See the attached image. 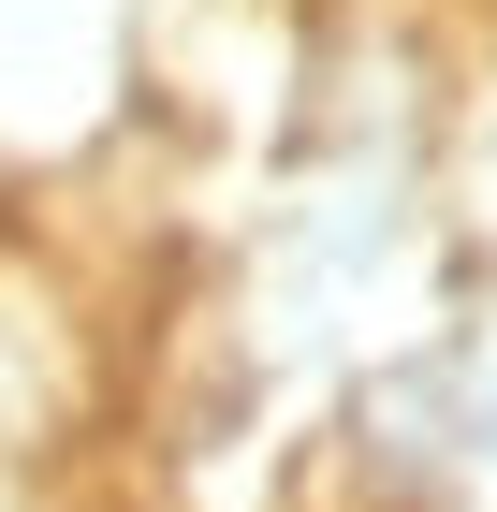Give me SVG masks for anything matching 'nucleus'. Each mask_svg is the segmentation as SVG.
<instances>
[{
	"label": "nucleus",
	"instance_id": "nucleus-3",
	"mask_svg": "<svg viewBox=\"0 0 497 512\" xmlns=\"http://www.w3.org/2000/svg\"><path fill=\"white\" fill-rule=\"evenodd\" d=\"M483 395H497V352H483Z\"/></svg>",
	"mask_w": 497,
	"mask_h": 512
},
{
	"label": "nucleus",
	"instance_id": "nucleus-1",
	"mask_svg": "<svg viewBox=\"0 0 497 512\" xmlns=\"http://www.w3.org/2000/svg\"><path fill=\"white\" fill-rule=\"evenodd\" d=\"M103 395H117V337L88 308V278L0 220V483L74 469L103 439Z\"/></svg>",
	"mask_w": 497,
	"mask_h": 512
},
{
	"label": "nucleus",
	"instance_id": "nucleus-2",
	"mask_svg": "<svg viewBox=\"0 0 497 512\" xmlns=\"http://www.w3.org/2000/svg\"><path fill=\"white\" fill-rule=\"evenodd\" d=\"M483 191H497V118H483Z\"/></svg>",
	"mask_w": 497,
	"mask_h": 512
},
{
	"label": "nucleus",
	"instance_id": "nucleus-4",
	"mask_svg": "<svg viewBox=\"0 0 497 512\" xmlns=\"http://www.w3.org/2000/svg\"><path fill=\"white\" fill-rule=\"evenodd\" d=\"M0 512H15V483H0Z\"/></svg>",
	"mask_w": 497,
	"mask_h": 512
}]
</instances>
